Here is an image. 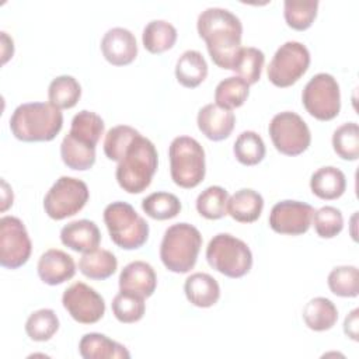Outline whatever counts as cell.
I'll list each match as a JSON object with an SVG mask.
<instances>
[{"label": "cell", "instance_id": "4fadbf2b", "mask_svg": "<svg viewBox=\"0 0 359 359\" xmlns=\"http://www.w3.org/2000/svg\"><path fill=\"white\" fill-rule=\"evenodd\" d=\"M62 303L70 317L80 324H94L105 313L104 297L83 282L70 285L63 292Z\"/></svg>", "mask_w": 359, "mask_h": 359}, {"label": "cell", "instance_id": "83f0119b", "mask_svg": "<svg viewBox=\"0 0 359 359\" xmlns=\"http://www.w3.org/2000/svg\"><path fill=\"white\" fill-rule=\"evenodd\" d=\"M60 156L69 168L86 171L95 163V146L83 143L67 133L60 144Z\"/></svg>", "mask_w": 359, "mask_h": 359}, {"label": "cell", "instance_id": "603a6c76", "mask_svg": "<svg viewBox=\"0 0 359 359\" xmlns=\"http://www.w3.org/2000/svg\"><path fill=\"white\" fill-rule=\"evenodd\" d=\"M311 192L320 199L332 201L339 196L346 189V178L345 174L332 165L321 167L313 172L310 178Z\"/></svg>", "mask_w": 359, "mask_h": 359}, {"label": "cell", "instance_id": "9a60e30c", "mask_svg": "<svg viewBox=\"0 0 359 359\" xmlns=\"http://www.w3.org/2000/svg\"><path fill=\"white\" fill-rule=\"evenodd\" d=\"M101 52L114 66H125L137 56V43L135 35L122 27L108 29L101 39Z\"/></svg>", "mask_w": 359, "mask_h": 359}, {"label": "cell", "instance_id": "6da1fadb", "mask_svg": "<svg viewBox=\"0 0 359 359\" xmlns=\"http://www.w3.org/2000/svg\"><path fill=\"white\" fill-rule=\"evenodd\" d=\"M196 29L206 42L213 63L222 69L233 70L243 48L240 18L227 8L209 7L198 15Z\"/></svg>", "mask_w": 359, "mask_h": 359}, {"label": "cell", "instance_id": "1f68e13d", "mask_svg": "<svg viewBox=\"0 0 359 359\" xmlns=\"http://www.w3.org/2000/svg\"><path fill=\"white\" fill-rule=\"evenodd\" d=\"M234 156L244 165H255L265 157L266 149L262 137L254 130L241 132L233 146Z\"/></svg>", "mask_w": 359, "mask_h": 359}, {"label": "cell", "instance_id": "8d00e7d4", "mask_svg": "<svg viewBox=\"0 0 359 359\" xmlns=\"http://www.w3.org/2000/svg\"><path fill=\"white\" fill-rule=\"evenodd\" d=\"M146 310L144 297L121 290L112 300V313L115 318L123 324H132L139 321Z\"/></svg>", "mask_w": 359, "mask_h": 359}, {"label": "cell", "instance_id": "f35d334b", "mask_svg": "<svg viewBox=\"0 0 359 359\" xmlns=\"http://www.w3.org/2000/svg\"><path fill=\"white\" fill-rule=\"evenodd\" d=\"M334 151L348 161L359 157V126L356 122H346L338 126L332 135Z\"/></svg>", "mask_w": 359, "mask_h": 359}, {"label": "cell", "instance_id": "60d3db41", "mask_svg": "<svg viewBox=\"0 0 359 359\" xmlns=\"http://www.w3.org/2000/svg\"><path fill=\"white\" fill-rule=\"evenodd\" d=\"M264 62H265V55L261 49L254 46H245L240 49V53L233 70L247 84H255L261 79Z\"/></svg>", "mask_w": 359, "mask_h": 359}, {"label": "cell", "instance_id": "9c48e42d", "mask_svg": "<svg viewBox=\"0 0 359 359\" xmlns=\"http://www.w3.org/2000/svg\"><path fill=\"white\" fill-rule=\"evenodd\" d=\"M302 101L311 116L318 121H331L341 109L339 84L334 76L317 73L304 86Z\"/></svg>", "mask_w": 359, "mask_h": 359}, {"label": "cell", "instance_id": "74e56055", "mask_svg": "<svg viewBox=\"0 0 359 359\" xmlns=\"http://www.w3.org/2000/svg\"><path fill=\"white\" fill-rule=\"evenodd\" d=\"M140 135L139 130L129 125L111 128L104 139V153L112 161H121L130 143Z\"/></svg>", "mask_w": 359, "mask_h": 359}, {"label": "cell", "instance_id": "3957f363", "mask_svg": "<svg viewBox=\"0 0 359 359\" xmlns=\"http://www.w3.org/2000/svg\"><path fill=\"white\" fill-rule=\"evenodd\" d=\"M157 165L158 154L156 146L151 140L139 135L118 163L115 177L123 191L140 194L150 185Z\"/></svg>", "mask_w": 359, "mask_h": 359}, {"label": "cell", "instance_id": "52a82bcc", "mask_svg": "<svg viewBox=\"0 0 359 359\" xmlns=\"http://www.w3.org/2000/svg\"><path fill=\"white\" fill-rule=\"evenodd\" d=\"M206 261L215 271L236 279L250 272L252 252L243 240L229 233H219L206 247Z\"/></svg>", "mask_w": 359, "mask_h": 359}, {"label": "cell", "instance_id": "ee69618b", "mask_svg": "<svg viewBox=\"0 0 359 359\" xmlns=\"http://www.w3.org/2000/svg\"><path fill=\"white\" fill-rule=\"evenodd\" d=\"M3 185V205H1V210L4 212L10 205H13V192L10 189V187L7 185V182L3 180L1 181Z\"/></svg>", "mask_w": 359, "mask_h": 359}, {"label": "cell", "instance_id": "ac0fdd59", "mask_svg": "<svg viewBox=\"0 0 359 359\" xmlns=\"http://www.w3.org/2000/svg\"><path fill=\"white\" fill-rule=\"evenodd\" d=\"M119 290L132 292L142 297H150L157 286L153 266L144 261H132L119 273Z\"/></svg>", "mask_w": 359, "mask_h": 359}, {"label": "cell", "instance_id": "d6a6232c", "mask_svg": "<svg viewBox=\"0 0 359 359\" xmlns=\"http://www.w3.org/2000/svg\"><path fill=\"white\" fill-rule=\"evenodd\" d=\"M227 201L229 192L223 187L212 185L198 195L196 210L205 219H222L224 215H227Z\"/></svg>", "mask_w": 359, "mask_h": 359}, {"label": "cell", "instance_id": "277c9868", "mask_svg": "<svg viewBox=\"0 0 359 359\" xmlns=\"http://www.w3.org/2000/svg\"><path fill=\"white\" fill-rule=\"evenodd\" d=\"M202 247L201 231L189 223L170 226L160 244V258L164 266L175 273L189 272L198 259Z\"/></svg>", "mask_w": 359, "mask_h": 359}, {"label": "cell", "instance_id": "5bb4252c", "mask_svg": "<svg viewBox=\"0 0 359 359\" xmlns=\"http://www.w3.org/2000/svg\"><path fill=\"white\" fill-rule=\"evenodd\" d=\"M314 208L300 201L276 202L269 213V227L279 234L300 236L304 234L313 222Z\"/></svg>", "mask_w": 359, "mask_h": 359}, {"label": "cell", "instance_id": "e0dca14e", "mask_svg": "<svg viewBox=\"0 0 359 359\" xmlns=\"http://www.w3.org/2000/svg\"><path fill=\"white\" fill-rule=\"evenodd\" d=\"M199 130L210 140L219 142L229 137L234 129L236 116L230 109H224L217 104H206L196 116Z\"/></svg>", "mask_w": 359, "mask_h": 359}, {"label": "cell", "instance_id": "7c38bea8", "mask_svg": "<svg viewBox=\"0 0 359 359\" xmlns=\"http://www.w3.org/2000/svg\"><path fill=\"white\" fill-rule=\"evenodd\" d=\"M31 250V238L24 223L15 216H3L0 219V265L7 269L22 266Z\"/></svg>", "mask_w": 359, "mask_h": 359}, {"label": "cell", "instance_id": "7402d4cb", "mask_svg": "<svg viewBox=\"0 0 359 359\" xmlns=\"http://www.w3.org/2000/svg\"><path fill=\"white\" fill-rule=\"evenodd\" d=\"M264 209V198L254 189L243 188L236 191L227 201V213L240 223L255 222Z\"/></svg>", "mask_w": 359, "mask_h": 359}, {"label": "cell", "instance_id": "4316f807", "mask_svg": "<svg viewBox=\"0 0 359 359\" xmlns=\"http://www.w3.org/2000/svg\"><path fill=\"white\" fill-rule=\"evenodd\" d=\"M177 41L175 27L165 20H151L143 28L142 42L150 53H163Z\"/></svg>", "mask_w": 359, "mask_h": 359}, {"label": "cell", "instance_id": "f546056e", "mask_svg": "<svg viewBox=\"0 0 359 359\" xmlns=\"http://www.w3.org/2000/svg\"><path fill=\"white\" fill-rule=\"evenodd\" d=\"M102 133L104 121L98 114L83 109L73 116L69 135H72L74 139L91 146H97Z\"/></svg>", "mask_w": 359, "mask_h": 359}, {"label": "cell", "instance_id": "cb8c5ba5", "mask_svg": "<svg viewBox=\"0 0 359 359\" xmlns=\"http://www.w3.org/2000/svg\"><path fill=\"white\" fill-rule=\"evenodd\" d=\"M208 76V63L199 50H185L177 60L175 77L187 88L198 87Z\"/></svg>", "mask_w": 359, "mask_h": 359}, {"label": "cell", "instance_id": "2e32d148", "mask_svg": "<svg viewBox=\"0 0 359 359\" xmlns=\"http://www.w3.org/2000/svg\"><path fill=\"white\" fill-rule=\"evenodd\" d=\"M36 271L43 283L56 286L74 276L76 264L73 257L67 252L50 248L39 257Z\"/></svg>", "mask_w": 359, "mask_h": 359}, {"label": "cell", "instance_id": "f1b7e54d", "mask_svg": "<svg viewBox=\"0 0 359 359\" xmlns=\"http://www.w3.org/2000/svg\"><path fill=\"white\" fill-rule=\"evenodd\" d=\"M81 97L80 83L73 76H57L55 77L48 88V98L52 105L59 109L73 108Z\"/></svg>", "mask_w": 359, "mask_h": 359}, {"label": "cell", "instance_id": "ffe728a7", "mask_svg": "<svg viewBox=\"0 0 359 359\" xmlns=\"http://www.w3.org/2000/svg\"><path fill=\"white\" fill-rule=\"evenodd\" d=\"M79 352L84 359H129V351L119 342L100 332H88L79 342Z\"/></svg>", "mask_w": 359, "mask_h": 359}, {"label": "cell", "instance_id": "ba28073f", "mask_svg": "<svg viewBox=\"0 0 359 359\" xmlns=\"http://www.w3.org/2000/svg\"><path fill=\"white\" fill-rule=\"evenodd\" d=\"M90 196L84 181L63 175L56 180L43 198L45 213L53 220H63L79 213Z\"/></svg>", "mask_w": 359, "mask_h": 359}, {"label": "cell", "instance_id": "7bdbcfd3", "mask_svg": "<svg viewBox=\"0 0 359 359\" xmlns=\"http://www.w3.org/2000/svg\"><path fill=\"white\" fill-rule=\"evenodd\" d=\"M358 314L359 310L353 309L344 321V332L346 337H349L353 341H358Z\"/></svg>", "mask_w": 359, "mask_h": 359}, {"label": "cell", "instance_id": "d6986e66", "mask_svg": "<svg viewBox=\"0 0 359 359\" xmlns=\"http://www.w3.org/2000/svg\"><path fill=\"white\" fill-rule=\"evenodd\" d=\"M60 241L73 251L90 252L98 248L101 243V233L93 220L80 219L62 227Z\"/></svg>", "mask_w": 359, "mask_h": 359}, {"label": "cell", "instance_id": "4dcf8cb0", "mask_svg": "<svg viewBox=\"0 0 359 359\" xmlns=\"http://www.w3.org/2000/svg\"><path fill=\"white\" fill-rule=\"evenodd\" d=\"M250 94V84L238 76H230L222 80L215 90V101L224 109L241 107Z\"/></svg>", "mask_w": 359, "mask_h": 359}, {"label": "cell", "instance_id": "ab89813d", "mask_svg": "<svg viewBox=\"0 0 359 359\" xmlns=\"http://www.w3.org/2000/svg\"><path fill=\"white\" fill-rule=\"evenodd\" d=\"M330 290L339 297H356L359 293L358 268L353 265L335 266L328 275Z\"/></svg>", "mask_w": 359, "mask_h": 359}, {"label": "cell", "instance_id": "44dd1931", "mask_svg": "<svg viewBox=\"0 0 359 359\" xmlns=\"http://www.w3.org/2000/svg\"><path fill=\"white\" fill-rule=\"evenodd\" d=\"M184 292L188 302L196 307H212L220 297L217 280L205 272H195L185 279Z\"/></svg>", "mask_w": 359, "mask_h": 359}, {"label": "cell", "instance_id": "d590c367", "mask_svg": "<svg viewBox=\"0 0 359 359\" xmlns=\"http://www.w3.org/2000/svg\"><path fill=\"white\" fill-rule=\"evenodd\" d=\"M59 330V318L52 309H39L25 321L27 335L36 342L49 341Z\"/></svg>", "mask_w": 359, "mask_h": 359}, {"label": "cell", "instance_id": "484cf974", "mask_svg": "<svg viewBox=\"0 0 359 359\" xmlns=\"http://www.w3.org/2000/svg\"><path fill=\"white\" fill-rule=\"evenodd\" d=\"M303 320L313 331H327L335 325L338 310L330 299L314 297L303 307Z\"/></svg>", "mask_w": 359, "mask_h": 359}, {"label": "cell", "instance_id": "d4e9b609", "mask_svg": "<svg viewBox=\"0 0 359 359\" xmlns=\"http://www.w3.org/2000/svg\"><path fill=\"white\" fill-rule=\"evenodd\" d=\"M118 268L116 257L108 250H94L84 252L79 261L80 272L94 280H104L115 273Z\"/></svg>", "mask_w": 359, "mask_h": 359}, {"label": "cell", "instance_id": "8992f818", "mask_svg": "<svg viewBox=\"0 0 359 359\" xmlns=\"http://www.w3.org/2000/svg\"><path fill=\"white\" fill-rule=\"evenodd\" d=\"M170 174L181 188H195L206 172L205 150L201 143L189 136L175 137L168 147Z\"/></svg>", "mask_w": 359, "mask_h": 359}, {"label": "cell", "instance_id": "30bf717a", "mask_svg": "<svg viewBox=\"0 0 359 359\" xmlns=\"http://www.w3.org/2000/svg\"><path fill=\"white\" fill-rule=\"evenodd\" d=\"M269 136L275 149L285 156H299L311 142V133L304 119L292 111L276 114L269 122Z\"/></svg>", "mask_w": 359, "mask_h": 359}, {"label": "cell", "instance_id": "7a4b0ae2", "mask_svg": "<svg viewBox=\"0 0 359 359\" xmlns=\"http://www.w3.org/2000/svg\"><path fill=\"white\" fill-rule=\"evenodd\" d=\"M63 126V114L50 102H25L10 118L11 133L22 142L53 140Z\"/></svg>", "mask_w": 359, "mask_h": 359}, {"label": "cell", "instance_id": "836d02e7", "mask_svg": "<svg viewBox=\"0 0 359 359\" xmlns=\"http://www.w3.org/2000/svg\"><path fill=\"white\" fill-rule=\"evenodd\" d=\"M143 212L154 220H168L181 212L180 199L170 192H153L142 201Z\"/></svg>", "mask_w": 359, "mask_h": 359}, {"label": "cell", "instance_id": "8fae6325", "mask_svg": "<svg viewBox=\"0 0 359 359\" xmlns=\"http://www.w3.org/2000/svg\"><path fill=\"white\" fill-rule=\"evenodd\" d=\"M310 66V52L302 42L287 41L280 45L268 66L269 81L280 88L294 84Z\"/></svg>", "mask_w": 359, "mask_h": 359}, {"label": "cell", "instance_id": "b9f144b4", "mask_svg": "<svg viewBox=\"0 0 359 359\" xmlns=\"http://www.w3.org/2000/svg\"><path fill=\"white\" fill-rule=\"evenodd\" d=\"M314 230L323 238H332L344 229V217L335 206H323L314 210L313 215Z\"/></svg>", "mask_w": 359, "mask_h": 359}, {"label": "cell", "instance_id": "5b68a950", "mask_svg": "<svg viewBox=\"0 0 359 359\" xmlns=\"http://www.w3.org/2000/svg\"><path fill=\"white\" fill-rule=\"evenodd\" d=\"M104 222L111 240L123 250L140 248L147 241L149 224L128 202L116 201L107 205Z\"/></svg>", "mask_w": 359, "mask_h": 359}, {"label": "cell", "instance_id": "e575fe53", "mask_svg": "<svg viewBox=\"0 0 359 359\" xmlns=\"http://www.w3.org/2000/svg\"><path fill=\"white\" fill-rule=\"evenodd\" d=\"M318 0H285L283 15L286 24L296 29L304 31L311 27L317 17Z\"/></svg>", "mask_w": 359, "mask_h": 359}]
</instances>
